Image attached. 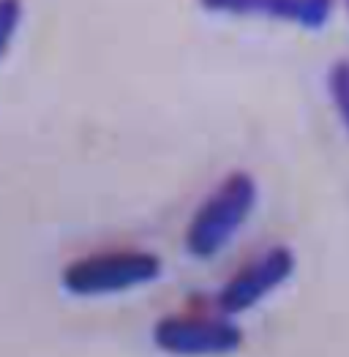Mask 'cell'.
Instances as JSON below:
<instances>
[{"instance_id": "6da1fadb", "label": "cell", "mask_w": 349, "mask_h": 357, "mask_svg": "<svg viewBox=\"0 0 349 357\" xmlns=\"http://www.w3.org/2000/svg\"><path fill=\"white\" fill-rule=\"evenodd\" d=\"M257 180L243 169H235L218 180L213 191H207L197 210L191 213L186 232H183V248L188 257L207 262L216 259L246 227L251 213L257 208Z\"/></svg>"}, {"instance_id": "7a4b0ae2", "label": "cell", "mask_w": 349, "mask_h": 357, "mask_svg": "<svg viewBox=\"0 0 349 357\" xmlns=\"http://www.w3.org/2000/svg\"><path fill=\"white\" fill-rule=\"evenodd\" d=\"M161 273L164 262L153 251L110 248L71 259L60 273V284L74 298H110L147 287L158 281Z\"/></svg>"}, {"instance_id": "3957f363", "label": "cell", "mask_w": 349, "mask_h": 357, "mask_svg": "<svg viewBox=\"0 0 349 357\" xmlns=\"http://www.w3.org/2000/svg\"><path fill=\"white\" fill-rule=\"evenodd\" d=\"M153 344L172 357H227L243 347V330L224 314H170L153 325Z\"/></svg>"}, {"instance_id": "277c9868", "label": "cell", "mask_w": 349, "mask_h": 357, "mask_svg": "<svg viewBox=\"0 0 349 357\" xmlns=\"http://www.w3.org/2000/svg\"><path fill=\"white\" fill-rule=\"evenodd\" d=\"M295 251L290 245H270L262 254L251 257L243 268H237L224 281V287L216 295L218 314L224 317H240L257 308L262 300L279 292L295 273Z\"/></svg>"}, {"instance_id": "5b68a950", "label": "cell", "mask_w": 349, "mask_h": 357, "mask_svg": "<svg viewBox=\"0 0 349 357\" xmlns=\"http://www.w3.org/2000/svg\"><path fill=\"white\" fill-rule=\"evenodd\" d=\"M200 6L210 14L279 20L306 30H322L336 11V0H200Z\"/></svg>"}, {"instance_id": "8992f818", "label": "cell", "mask_w": 349, "mask_h": 357, "mask_svg": "<svg viewBox=\"0 0 349 357\" xmlns=\"http://www.w3.org/2000/svg\"><path fill=\"white\" fill-rule=\"evenodd\" d=\"M325 88H327L333 109H336V118L349 134V58H339L330 63V68L325 74Z\"/></svg>"}, {"instance_id": "52a82bcc", "label": "cell", "mask_w": 349, "mask_h": 357, "mask_svg": "<svg viewBox=\"0 0 349 357\" xmlns=\"http://www.w3.org/2000/svg\"><path fill=\"white\" fill-rule=\"evenodd\" d=\"M22 14H25L22 0H0V60L8 55L14 38H17V30L22 25Z\"/></svg>"}, {"instance_id": "ba28073f", "label": "cell", "mask_w": 349, "mask_h": 357, "mask_svg": "<svg viewBox=\"0 0 349 357\" xmlns=\"http://www.w3.org/2000/svg\"><path fill=\"white\" fill-rule=\"evenodd\" d=\"M344 6H347V14H349V0H344Z\"/></svg>"}]
</instances>
